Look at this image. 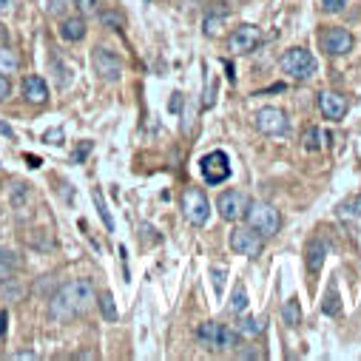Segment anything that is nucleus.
<instances>
[{
	"label": "nucleus",
	"instance_id": "obj_1",
	"mask_svg": "<svg viewBox=\"0 0 361 361\" xmlns=\"http://www.w3.org/2000/svg\"><path fill=\"white\" fill-rule=\"evenodd\" d=\"M94 299H97V293H94L92 279H71L51 296L49 316H51V322H71V319L88 313Z\"/></svg>",
	"mask_w": 361,
	"mask_h": 361
},
{
	"label": "nucleus",
	"instance_id": "obj_2",
	"mask_svg": "<svg viewBox=\"0 0 361 361\" xmlns=\"http://www.w3.org/2000/svg\"><path fill=\"white\" fill-rule=\"evenodd\" d=\"M245 222L247 228H253L259 236H276L279 228H282V216L274 205H267V202H250L247 211H245Z\"/></svg>",
	"mask_w": 361,
	"mask_h": 361
},
{
	"label": "nucleus",
	"instance_id": "obj_3",
	"mask_svg": "<svg viewBox=\"0 0 361 361\" xmlns=\"http://www.w3.org/2000/svg\"><path fill=\"white\" fill-rule=\"evenodd\" d=\"M197 341H200L205 350L219 353V350L236 347L239 333H233L231 327H225V324H219V322H202V324L197 327Z\"/></svg>",
	"mask_w": 361,
	"mask_h": 361
},
{
	"label": "nucleus",
	"instance_id": "obj_4",
	"mask_svg": "<svg viewBox=\"0 0 361 361\" xmlns=\"http://www.w3.org/2000/svg\"><path fill=\"white\" fill-rule=\"evenodd\" d=\"M279 66H282V71L288 74V77H293V80H310L313 74H316V57L307 51V49H302V46H296V49H288L285 54H282V60H279Z\"/></svg>",
	"mask_w": 361,
	"mask_h": 361
},
{
	"label": "nucleus",
	"instance_id": "obj_5",
	"mask_svg": "<svg viewBox=\"0 0 361 361\" xmlns=\"http://www.w3.org/2000/svg\"><path fill=\"white\" fill-rule=\"evenodd\" d=\"M183 214H185V219H188L194 228L205 225L208 216H211L208 197H205L200 188H185V191H183Z\"/></svg>",
	"mask_w": 361,
	"mask_h": 361
},
{
	"label": "nucleus",
	"instance_id": "obj_6",
	"mask_svg": "<svg viewBox=\"0 0 361 361\" xmlns=\"http://www.w3.org/2000/svg\"><path fill=\"white\" fill-rule=\"evenodd\" d=\"M200 171H202L208 185H219L231 176V159L225 151H211L200 159Z\"/></svg>",
	"mask_w": 361,
	"mask_h": 361
},
{
	"label": "nucleus",
	"instance_id": "obj_7",
	"mask_svg": "<svg viewBox=\"0 0 361 361\" xmlns=\"http://www.w3.org/2000/svg\"><path fill=\"white\" fill-rule=\"evenodd\" d=\"M247 205H250V197H247L245 191H236V188L222 191V194H219V200H216L219 216H222V219H228V222L242 219V216H245V211H247Z\"/></svg>",
	"mask_w": 361,
	"mask_h": 361
},
{
	"label": "nucleus",
	"instance_id": "obj_8",
	"mask_svg": "<svg viewBox=\"0 0 361 361\" xmlns=\"http://www.w3.org/2000/svg\"><path fill=\"white\" fill-rule=\"evenodd\" d=\"M259 43H262L259 26L242 23V26H236V29L231 32V37H228V51H231V54H250Z\"/></svg>",
	"mask_w": 361,
	"mask_h": 361
},
{
	"label": "nucleus",
	"instance_id": "obj_9",
	"mask_svg": "<svg viewBox=\"0 0 361 361\" xmlns=\"http://www.w3.org/2000/svg\"><path fill=\"white\" fill-rule=\"evenodd\" d=\"M319 46L322 51H327L330 57H341L347 51H353V35L341 26H327L322 35H319Z\"/></svg>",
	"mask_w": 361,
	"mask_h": 361
},
{
	"label": "nucleus",
	"instance_id": "obj_10",
	"mask_svg": "<svg viewBox=\"0 0 361 361\" xmlns=\"http://www.w3.org/2000/svg\"><path fill=\"white\" fill-rule=\"evenodd\" d=\"M256 128H259V134H264V137H279V134H285V131L290 128V120H288V114H285L282 109L267 106V109H262V111L256 114Z\"/></svg>",
	"mask_w": 361,
	"mask_h": 361
},
{
	"label": "nucleus",
	"instance_id": "obj_11",
	"mask_svg": "<svg viewBox=\"0 0 361 361\" xmlns=\"http://www.w3.org/2000/svg\"><path fill=\"white\" fill-rule=\"evenodd\" d=\"M228 242H231V250H233V253H242V256H259L264 236H259L253 228L245 225V228H233Z\"/></svg>",
	"mask_w": 361,
	"mask_h": 361
},
{
	"label": "nucleus",
	"instance_id": "obj_12",
	"mask_svg": "<svg viewBox=\"0 0 361 361\" xmlns=\"http://www.w3.org/2000/svg\"><path fill=\"white\" fill-rule=\"evenodd\" d=\"M92 60H94V68H97V74H100L103 80L117 82V80L123 77V60H120L114 51H109V49L97 46V49L92 51Z\"/></svg>",
	"mask_w": 361,
	"mask_h": 361
},
{
	"label": "nucleus",
	"instance_id": "obj_13",
	"mask_svg": "<svg viewBox=\"0 0 361 361\" xmlns=\"http://www.w3.org/2000/svg\"><path fill=\"white\" fill-rule=\"evenodd\" d=\"M319 111H322V117L324 120H344V114H347V100L341 97V94H336V92H322L319 94Z\"/></svg>",
	"mask_w": 361,
	"mask_h": 361
},
{
	"label": "nucleus",
	"instance_id": "obj_14",
	"mask_svg": "<svg viewBox=\"0 0 361 361\" xmlns=\"http://www.w3.org/2000/svg\"><path fill=\"white\" fill-rule=\"evenodd\" d=\"M23 97L32 103V106H46L49 103V85L40 74H29L23 80Z\"/></svg>",
	"mask_w": 361,
	"mask_h": 361
},
{
	"label": "nucleus",
	"instance_id": "obj_15",
	"mask_svg": "<svg viewBox=\"0 0 361 361\" xmlns=\"http://www.w3.org/2000/svg\"><path fill=\"white\" fill-rule=\"evenodd\" d=\"M327 250H330V245L322 236H316L310 242V247H307V270H310V274H319V270H322V264L327 259Z\"/></svg>",
	"mask_w": 361,
	"mask_h": 361
},
{
	"label": "nucleus",
	"instance_id": "obj_16",
	"mask_svg": "<svg viewBox=\"0 0 361 361\" xmlns=\"http://www.w3.org/2000/svg\"><path fill=\"white\" fill-rule=\"evenodd\" d=\"M60 37L68 40V43L82 40V37H85V18H82V15H77V18H66V20L60 23Z\"/></svg>",
	"mask_w": 361,
	"mask_h": 361
},
{
	"label": "nucleus",
	"instance_id": "obj_17",
	"mask_svg": "<svg viewBox=\"0 0 361 361\" xmlns=\"http://www.w3.org/2000/svg\"><path fill=\"white\" fill-rule=\"evenodd\" d=\"M20 264H23V259L18 256V253H12V250H0V285H6L18 270H20Z\"/></svg>",
	"mask_w": 361,
	"mask_h": 361
},
{
	"label": "nucleus",
	"instance_id": "obj_18",
	"mask_svg": "<svg viewBox=\"0 0 361 361\" xmlns=\"http://www.w3.org/2000/svg\"><path fill=\"white\" fill-rule=\"evenodd\" d=\"M282 322H285L288 327H299V324H302V307H299L296 299H288V302L282 305Z\"/></svg>",
	"mask_w": 361,
	"mask_h": 361
},
{
	"label": "nucleus",
	"instance_id": "obj_19",
	"mask_svg": "<svg viewBox=\"0 0 361 361\" xmlns=\"http://www.w3.org/2000/svg\"><path fill=\"white\" fill-rule=\"evenodd\" d=\"M264 327H267V319H259V316H245L242 319V324H239V336H259V333H264Z\"/></svg>",
	"mask_w": 361,
	"mask_h": 361
},
{
	"label": "nucleus",
	"instance_id": "obj_20",
	"mask_svg": "<svg viewBox=\"0 0 361 361\" xmlns=\"http://www.w3.org/2000/svg\"><path fill=\"white\" fill-rule=\"evenodd\" d=\"M18 68H20V57H18V51L9 49V46H0V71L9 74V71H18Z\"/></svg>",
	"mask_w": 361,
	"mask_h": 361
},
{
	"label": "nucleus",
	"instance_id": "obj_21",
	"mask_svg": "<svg viewBox=\"0 0 361 361\" xmlns=\"http://www.w3.org/2000/svg\"><path fill=\"white\" fill-rule=\"evenodd\" d=\"M322 140H324V134H322L316 126H310V128H305V134H302V148L310 151V154H316V151L322 148Z\"/></svg>",
	"mask_w": 361,
	"mask_h": 361
},
{
	"label": "nucleus",
	"instance_id": "obj_22",
	"mask_svg": "<svg viewBox=\"0 0 361 361\" xmlns=\"http://www.w3.org/2000/svg\"><path fill=\"white\" fill-rule=\"evenodd\" d=\"M92 197H94V205H97V211H100V219L106 222V228H109V231H114V219H111V211H109V205H106V200H103L100 188H94V191H92Z\"/></svg>",
	"mask_w": 361,
	"mask_h": 361
},
{
	"label": "nucleus",
	"instance_id": "obj_23",
	"mask_svg": "<svg viewBox=\"0 0 361 361\" xmlns=\"http://www.w3.org/2000/svg\"><path fill=\"white\" fill-rule=\"evenodd\" d=\"M245 310H247V293L242 288H236L233 290V299H231V313L233 316H242Z\"/></svg>",
	"mask_w": 361,
	"mask_h": 361
},
{
	"label": "nucleus",
	"instance_id": "obj_24",
	"mask_svg": "<svg viewBox=\"0 0 361 361\" xmlns=\"http://www.w3.org/2000/svg\"><path fill=\"white\" fill-rule=\"evenodd\" d=\"M97 302H100V313H103L109 322H117V307H114V299H111V293H103Z\"/></svg>",
	"mask_w": 361,
	"mask_h": 361
},
{
	"label": "nucleus",
	"instance_id": "obj_25",
	"mask_svg": "<svg viewBox=\"0 0 361 361\" xmlns=\"http://www.w3.org/2000/svg\"><path fill=\"white\" fill-rule=\"evenodd\" d=\"M327 316H338L341 313V302H338V293L336 290H330L327 296H324V307H322Z\"/></svg>",
	"mask_w": 361,
	"mask_h": 361
},
{
	"label": "nucleus",
	"instance_id": "obj_26",
	"mask_svg": "<svg viewBox=\"0 0 361 361\" xmlns=\"http://www.w3.org/2000/svg\"><path fill=\"white\" fill-rule=\"evenodd\" d=\"M100 20H103V26H111V29H117V32L126 26L123 15H117V12H103V15H100Z\"/></svg>",
	"mask_w": 361,
	"mask_h": 361
},
{
	"label": "nucleus",
	"instance_id": "obj_27",
	"mask_svg": "<svg viewBox=\"0 0 361 361\" xmlns=\"http://www.w3.org/2000/svg\"><path fill=\"white\" fill-rule=\"evenodd\" d=\"M225 18V15H222ZM222 18H216V15H208L205 18V35L208 37H216L219 32H222Z\"/></svg>",
	"mask_w": 361,
	"mask_h": 361
},
{
	"label": "nucleus",
	"instance_id": "obj_28",
	"mask_svg": "<svg viewBox=\"0 0 361 361\" xmlns=\"http://www.w3.org/2000/svg\"><path fill=\"white\" fill-rule=\"evenodd\" d=\"M74 6H77V12L85 18V15H92V12H97V6H100V0H74Z\"/></svg>",
	"mask_w": 361,
	"mask_h": 361
},
{
	"label": "nucleus",
	"instance_id": "obj_29",
	"mask_svg": "<svg viewBox=\"0 0 361 361\" xmlns=\"http://www.w3.org/2000/svg\"><path fill=\"white\" fill-rule=\"evenodd\" d=\"M68 6H71V0H49V15L60 18V15H66Z\"/></svg>",
	"mask_w": 361,
	"mask_h": 361
},
{
	"label": "nucleus",
	"instance_id": "obj_30",
	"mask_svg": "<svg viewBox=\"0 0 361 361\" xmlns=\"http://www.w3.org/2000/svg\"><path fill=\"white\" fill-rule=\"evenodd\" d=\"M211 274H214V290L222 293V288H225V274H228V270H225V267H214Z\"/></svg>",
	"mask_w": 361,
	"mask_h": 361
},
{
	"label": "nucleus",
	"instance_id": "obj_31",
	"mask_svg": "<svg viewBox=\"0 0 361 361\" xmlns=\"http://www.w3.org/2000/svg\"><path fill=\"white\" fill-rule=\"evenodd\" d=\"M341 211H344L347 216H361V194H358L355 200H350V202H347Z\"/></svg>",
	"mask_w": 361,
	"mask_h": 361
},
{
	"label": "nucleus",
	"instance_id": "obj_32",
	"mask_svg": "<svg viewBox=\"0 0 361 361\" xmlns=\"http://www.w3.org/2000/svg\"><path fill=\"white\" fill-rule=\"evenodd\" d=\"M347 6V0H322V9L324 12H341Z\"/></svg>",
	"mask_w": 361,
	"mask_h": 361
},
{
	"label": "nucleus",
	"instance_id": "obj_33",
	"mask_svg": "<svg viewBox=\"0 0 361 361\" xmlns=\"http://www.w3.org/2000/svg\"><path fill=\"white\" fill-rule=\"evenodd\" d=\"M43 142H49V145H57V142H63V131H60V128H51V131H46V134H43Z\"/></svg>",
	"mask_w": 361,
	"mask_h": 361
},
{
	"label": "nucleus",
	"instance_id": "obj_34",
	"mask_svg": "<svg viewBox=\"0 0 361 361\" xmlns=\"http://www.w3.org/2000/svg\"><path fill=\"white\" fill-rule=\"evenodd\" d=\"M9 92H12V82H9L4 74H0V103H4V100L9 97Z\"/></svg>",
	"mask_w": 361,
	"mask_h": 361
},
{
	"label": "nucleus",
	"instance_id": "obj_35",
	"mask_svg": "<svg viewBox=\"0 0 361 361\" xmlns=\"http://www.w3.org/2000/svg\"><path fill=\"white\" fill-rule=\"evenodd\" d=\"M18 9V0H0V15H12Z\"/></svg>",
	"mask_w": 361,
	"mask_h": 361
},
{
	"label": "nucleus",
	"instance_id": "obj_36",
	"mask_svg": "<svg viewBox=\"0 0 361 361\" xmlns=\"http://www.w3.org/2000/svg\"><path fill=\"white\" fill-rule=\"evenodd\" d=\"M9 358L15 361V358H37V355H35V353H15V355H9Z\"/></svg>",
	"mask_w": 361,
	"mask_h": 361
},
{
	"label": "nucleus",
	"instance_id": "obj_37",
	"mask_svg": "<svg viewBox=\"0 0 361 361\" xmlns=\"http://www.w3.org/2000/svg\"><path fill=\"white\" fill-rule=\"evenodd\" d=\"M6 333V313H0V336Z\"/></svg>",
	"mask_w": 361,
	"mask_h": 361
},
{
	"label": "nucleus",
	"instance_id": "obj_38",
	"mask_svg": "<svg viewBox=\"0 0 361 361\" xmlns=\"http://www.w3.org/2000/svg\"><path fill=\"white\" fill-rule=\"evenodd\" d=\"M0 131H4V134H9V137H15V134H12V128H9L6 123H0Z\"/></svg>",
	"mask_w": 361,
	"mask_h": 361
}]
</instances>
